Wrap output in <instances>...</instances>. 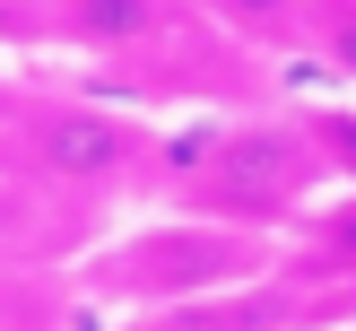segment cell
I'll use <instances>...</instances> for the list:
<instances>
[{
  "label": "cell",
  "mask_w": 356,
  "mask_h": 331,
  "mask_svg": "<svg viewBox=\"0 0 356 331\" xmlns=\"http://www.w3.org/2000/svg\"><path fill=\"white\" fill-rule=\"evenodd\" d=\"M17 35H26V17H17L9 0H0V44H17Z\"/></svg>",
  "instance_id": "ba28073f"
},
{
  "label": "cell",
  "mask_w": 356,
  "mask_h": 331,
  "mask_svg": "<svg viewBox=\"0 0 356 331\" xmlns=\"http://www.w3.org/2000/svg\"><path fill=\"white\" fill-rule=\"evenodd\" d=\"M156 26H165V0H61V9H52V35H70L79 52L148 44Z\"/></svg>",
  "instance_id": "277c9868"
},
{
  "label": "cell",
  "mask_w": 356,
  "mask_h": 331,
  "mask_svg": "<svg viewBox=\"0 0 356 331\" xmlns=\"http://www.w3.org/2000/svg\"><path fill=\"white\" fill-rule=\"evenodd\" d=\"M252 261H261L252 236H235L218 218H183V226H156V236H131L104 261V279L122 296H209L226 279H243Z\"/></svg>",
  "instance_id": "7a4b0ae2"
},
{
  "label": "cell",
  "mask_w": 356,
  "mask_h": 331,
  "mask_svg": "<svg viewBox=\"0 0 356 331\" xmlns=\"http://www.w3.org/2000/svg\"><path fill=\"white\" fill-rule=\"evenodd\" d=\"M139 148H148V139L122 114H104V105H44V114L26 122V157L52 183H79V192L122 183V174L139 166Z\"/></svg>",
  "instance_id": "3957f363"
},
{
  "label": "cell",
  "mask_w": 356,
  "mask_h": 331,
  "mask_svg": "<svg viewBox=\"0 0 356 331\" xmlns=\"http://www.w3.org/2000/svg\"><path fill=\"white\" fill-rule=\"evenodd\" d=\"M218 17L243 26V35H261V44H287L296 35V0H218Z\"/></svg>",
  "instance_id": "5b68a950"
},
{
  "label": "cell",
  "mask_w": 356,
  "mask_h": 331,
  "mask_svg": "<svg viewBox=\"0 0 356 331\" xmlns=\"http://www.w3.org/2000/svg\"><path fill=\"white\" fill-rule=\"evenodd\" d=\"M305 131H313V148H322L330 166H356V122H339V114H313Z\"/></svg>",
  "instance_id": "52a82bcc"
},
{
  "label": "cell",
  "mask_w": 356,
  "mask_h": 331,
  "mask_svg": "<svg viewBox=\"0 0 356 331\" xmlns=\"http://www.w3.org/2000/svg\"><path fill=\"white\" fill-rule=\"evenodd\" d=\"M330 157L296 122H235V131L200 139V166L183 174V201L218 226H270L322 183Z\"/></svg>",
  "instance_id": "6da1fadb"
},
{
  "label": "cell",
  "mask_w": 356,
  "mask_h": 331,
  "mask_svg": "<svg viewBox=\"0 0 356 331\" xmlns=\"http://www.w3.org/2000/svg\"><path fill=\"white\" fill-rule=\"evenodd\" d=\"M313 26H322V52L356 79V0H322V9H313Z\"/></svg>",
  "instance_id": "8992f818"
}]
</instances>
